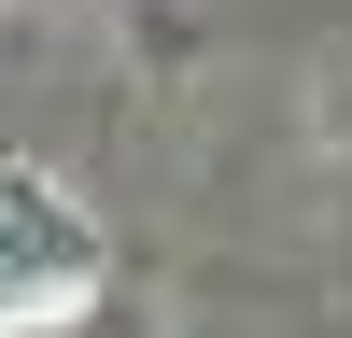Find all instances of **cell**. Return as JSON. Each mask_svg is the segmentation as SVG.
Returning a JSON list of instances; mask_svg holds the SVG:
<instances>
[{
    "instance_id": "6da1fadb",
    "label": "cell",
    "mask_w": 352,
    "mask_h": 338,
    "mask_svg": "<svg viewBox=\"0 0 352 338\" xmlns=\"http://www.w3.org/2000/svg\"><path fill=\"white\" fill-rule=\"evenodd\" d=\"M85 282H99L85 212L43 183V169H0V338H43V310H71Z\"/></svg>"
}]
</instances>
